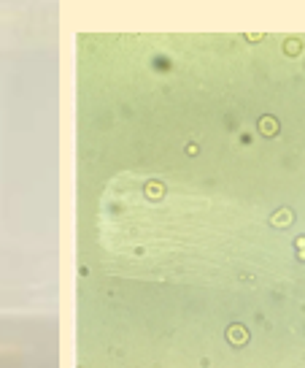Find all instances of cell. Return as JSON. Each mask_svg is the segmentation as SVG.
<instances>
[{
    "label": "cell",
    "mask_w": 305,
    "mask_h": 368,
    "mask_svg": "<svg viewBox=\"0 0 305 368\" xmlns=\"http://www.w3.org/2000/svg\"><path fill=\"white\" fill-rule=\"evenodd\" d=\"M292 219H295V214H292L289 208H281V211H276V214H273V219H270V222L276 225V228H281V225L286 228V225H292Z\"/></svg>",
    "instance_id": "obj_2"
},
{
    "label": "cell",
    "mask_w": 305,
    "mask_h": 368,
    "mask_svg": "<svg viewBox=\"0 0 305 368\" xmlns=\"http://www.w3.org/2000/svg\"><path fill=\"white\" fill-rule=\"evenodd\" d=\"M146 195H149V198H159V195H162V187H159V184H149Z\"/></svg>",
    "instance_id": "obj_4"
},
{
    "label": "cell",
    "mask_w": 305,
    "mask_h": 368,
    "mask_svg": "<svg viewBox=\"0 0 305 368\" xmlns=\"http://www.w3.org/2000/svg\"><path fill=\"white\" fill-rule=\"evenodd\" d=\"M297 257H300V260H305V249H300V252H297Z\"/></svg>",
    "instance_id": "obj_7"
},
{
    "label": "cell",
    "mask_w": 305,
    "mask_h": 368,
    "mask_svg": "<svg viewBox=\"0 0 305 368\" xmlns=\"http://www.w3.org/2000/svg\"><path fill=\"white\" fill-rule=\"evenodd\" d=\"M227 339H229V344L240 347V344L248 341V333H246V328H240V325H232V328L227 330Z\"/></svg>",
    "instance_id": "obj_1"
},
{
    "label": "cell",
    "mask_w": 305,
    "mask_h": 368,
    "mask_svg": "<svg viewBox=\"0 0 305 368\" xmlns=\"http://www.w3.org/2000/svg\"><path fill=\"white\" fill-rule=\"evenodd\" d=\"M259 130H262V133H267V136H273V133L278 130L276 119H273V116H262V122H259Z\"/></svg>",
    "instance_id": "obj_3"
},
{
    "label": "cell",
    "mask_w": 305,
    "mask_h": 368,
    "mask_svg": "<svg viewBox=\"0 0 305 368\" xmlns=\"http://www.w3.org/2000/svg\"><path fill=\"white\" fill-rule=\"evenodd\" d=\"M286 49H289L292 54H295V52H300V41H289V44H286Z\"/></svg>",
    "instance_id": "obj_5"
},
{
    "label": "cell",
    "mask_w": 305,
    "mask_h": 368,
    "mask_svg": "<svg viewBox=\"0 0 305 368\" xmlns=\"http://www.w3.org/2000/svg\"><path fill=\"white\" fill-rule=\"evenodd\" d=\"M295 244H297V247H300V249H305V236H300V238H297Z\"/></svg>",
    "instance_id": "obj_6"
}]
</instances>
